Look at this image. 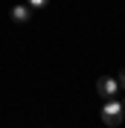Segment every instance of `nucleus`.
I'll use <instances>...</instances> for the list:
<instances>
[{"label": "nucleus", "instance_id": "nucleus-1", "mask_svg": "<svg viewBox=\"0 0 125 128\" xmlns=\"http://www.w3.org/2000/svg\"><path fill=\"white\" fill-rule=\"evenodd\" d=\"M102 122L108 128H116L119 122H122V105H119L116 99H108V102L102 105Z\"/></svg>", "mask_w": 125, "mask_h": 128}, {"label": "nucleus", "instance_id": "nucleus-2", "mask_svg": "<svg viewBox=\"0 0 125 128\" xmlns=\"http://www.w3.org/2000/svg\"><path fill=\"white\" fill-rule=\"evenodd\" d=\"M119 90V82L116 79H110V76H102L99 82H96V93L102 96V99H114Z\"/></svg>", "mask_w": 125, "mask_h": 128}, {"label": "nucleus", "instance_id": "nucleus-3", "mask_svg": "<svg viewBox=\"0 0 125 128\" xmlns=\"http://www.w3.org/2000/svg\"><path fill=\"white\" fill-rule=\"evenodd\" d=\"M29 18H32V6L29 3H26V6H12V20H15V24H26Z\"/></svg>", "mask_w": 125, "mask_h": 128}, {"label": "nucleus", "instance_id": "nucleus-4", "mask_svg": "<svg viewBox=\"0 0 125 128\" xmlns=\"http://www.w3.org/2000/svg\"><path fill=\"white\" fill-rule=\"evenodd\" d=\"M47 3H50V0H29V6H32V9H44Z\"/></svg>", "mask_w": 125, "mask_h": 128}, {"label": "nucleus", "instance_id": "nucleus-5", "mask_svg": "<svg viewBox=\"0 0 125 128\" xmlns=\"http://www.w3.org/2000/svg\"><path fill=\"white\" fill-rule=\"evenodd\" d=\"M116 82H119V88H125V70H119V73H116Z\"/></svg>", "mask_w": 125, "mask_h": 128}, {"label": "nucleus", "instance_id": "nucleus-6", "mask_svg": "<svg viewBox=\"0 0 125 128\" xmlns=\"http://www.w3.org/2000/svg\"><path fill=\"white\" fill-rule=\"evenodd\" d=\"M119 105H122V111H125V99H122V102H119Z\"/></svg>", "mask_w": 125, "mask_h": 128}]
</instances>
